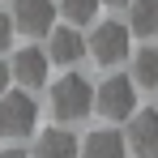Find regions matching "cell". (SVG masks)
Returning <instances> with one entry per match:
<instances>
[{
  "instance_id": "1",
  "label": "cell",
  "mask_w": 158,
  "mask_h": 158,
  "mask_svg": "<svg viewBox=\"0 0 158 158\" xmlns=\"http://www.w3.org/2000/svg\"><path fill=\"white\" fill-rule=\"evenodd\" d=\"M34 128H39V107H34V98H30L26 90H4V94H0V137H9V141L17 145V141L34 137Z\"/></svg>"
},
{
  "instance_id": "2",
  "label": "cell",
  "mask_w": 158,
  "mask_h": 158,
  "mask_svg": "<svg viewBox=\"0 0 158 158\" xmlns=\"http://www.w3.org/2000/svg\"><path fill=\"white\" fill-rule=\"evenodd\" d=\"M90 107H94V85L81 77V73H69V77H60L52 85V111H56V120L73 124V120H81Z\"/></svg>"
},
{
  "instance_id": "3",
  "label": "cell",
  "mask_w": 158,
  "mask_h": 158,
  "mask_svg": "<svg viewBox=\"0 0 158 158\" xmlns=\"http://www.w3.org/2000/svg\"><path fill=\"white\" fill-rule=\"evenodd\" d=\"M94 111L103 120H111V124L128 120L132 111H137V85H132V77H107L94 90Z\"/></svg>"
},
{
  "instance_id": "4",
  "label": "cell",
  "mask_w": 158,
  "mask_h": 158,
  "mask_svg": "<svg viewBox=\"0 0 158 158\" xmlns=\"http://www.w3.org/2000/svg\"><path fill=\"white\" fill-rule=\"evenodd\" d=\"M9 22H13V30H22V34H30V39H43V34H52L56 4L52 0H13Z\"/></svg>"
},
{
  "instance_id": "5",
  "label": "cell",
  "mask_w": 158,
  "mask_h": 158,
  "mask_svg": "<svg viewBox=\"0 0 158 158\" xmlns=\"http://www.w3.org/2000/svg\"><path fill=\"white\" fill-rule=\"evenodd\" d=\"M90 56L98 60V64H120L124 56H128V26H120V22H98L94 34H90Z\"/></svg>"
},
{
  "instance_id": "6",
  "label": "cell",
  "mask_w": 158,
  "mask_h": 158,
  "mask_svg": "<svg viewBox=\"0 0 158 158\" xmlns=\"http://www.w3.org/2000/svg\"><path fill=\"white\" fill-rule=\"evenodd\" d=\"M128 154L137 158H158V111H132L128 115V137H124Z\"/></svg>"
},
{
  "instance_id": "7",
  "label": "cell",
  "mask_w": 158,
  "mask_h": 158,
  "mask_svg": "<svg viewBox=\"0 0 158 158\" xmlns=\"http://www.w3.org/2000/svg\"><path fill=\"white\" fill-rule=\"evenodd\" d=\"M47 52L43 47H17V56L9 60V77L13 81H22L26 90H39L43 81H47Z\"/></svg>"
},
{
  "instance_id": "8",
  "label": "cell",
  "mask_w": 158,
  "mask_h": 158,
  "mask_svg": "<svg viewBox=\"0 0 158 158\" xmlns=\"http://www.w3.org/2000/svg\"><path fill=\"white\" fill-rule=\"evenodd\" d=\"M85 56V39H81L77 26H52V47H47V60L52 64H77Z\"/></svg>"
},
{
  "instance_id": "9",
  "label": "cell",
  "mask_w": 158,
  "mask_h": 158,
  "mask_svg": "<svg viewBox=\"0 0 158 158\" xmlns=\"http://www.w3.org/2000/svg\"><path fill=\"white\" fill-rule=\"evenodd\" d=\"M77 150H81V141L69 128H47L34 141V158H77Z\"/></svg>"
},
{
  "instance_id": "10",
  "label": "cell",
  "mask_w": 158,
  "mask_h": 158,
  "mask_svg": "<svg viewBox=\"0 0 158 158\" xmlns=\"http://www.w3.org/2000/svg\"><path fill=\"white\" fill-rule=\"evenodd\" d=\"M77 158H128V145L115 128H98L85 137V145L77 150Z\"/></svg>"
},
{
  "instance_id": "11",
  "label": "cell",
  "mask_w": 158,
  "mask_h": 158,
  "mask_svg": "<svg viewBox=\"0 0 158 158\" xmlns=\"http://www.w3.org/2000/svg\"><path fill=\"white\" fill-rule=\"evenodd\" d=\"M128 34L137 39L158 34V0H128Z\"/></svg>"
},
{
  "instance_id": "12",
  "label": "cell",
  "mask_w": 158,
  "mask_h": 158,
  "mask_svg": "<svg viewBox=\"0 0 158 158\" xmlns=\"http://www.w3.org/2000/svg\"><path fill=\"white\" fill-rule=\"evenodd\" d=\"M132 85H145V90L158 85V47H141L132 56Z\"/></svg>"
},
{
  "instance_id": "13",
  "label": "cell",
  "mask_w": 158,
  "mask_h": 158,
  "mask_svg": "<svg viewBox=\"0 0 158 158\" xmlns=\"http://www.w3.org/2000/svg\"><path fill=\"white\" fill-rule=\"evenodd\" d=\"M60 13H64L73 26H85V22H94L98 0H60Z\"/></svg>"
},
{
  "instance_id": "14",
  "label": "cell",
  "mask_w": 158,
  "mask_h": 158,
  "mask_svg": "<svg viewBox=\"0 0 158 158\" xmlns=\"http://www.w3.org/2000/svg\"><path fill=\"white\" fill-rule=\"evenodd\" d=\"M9 43H13V22H9V13L0 9V52H4Z\"/></svg>"
},
{
  "instance_id": "15",
  "label": "cell",
  "mask_w": 158,
  "mask_h": 158,
  "mask_svg": "<svg viewBox=\"0 0 158 158\" xmlns=\"http://www.w3.org/2000/svg\"><path fill=\"white\" fill-rule=\"evenodd\" d=\"M9 81H13V77H9V64H4V60H0V94H4V90H9Z\"/></svg>"
},
{
  "instance_id": "16",
  "label": "cell",
  "mask_w": 158,
  "mask_h": 158,
  "mask_svg": "<svg viewBox=\"0 0 158 158\" xmlns=\"http://www.w3.org/2000/svg\"><path fill=\"white\" fill-rule=\"evenodd\" d=\"M0 158H30L26 150H17V145H13V150H0Z\"/></svg>"
},
{
  "instance_id": "17",
  "label": "cell",
  "mask_w": 158,
  "mask_h": 158,
  "mask_svg": "<svg viewBox=\"0 0 158 158\" xmlns=\"http://www.w3.org/2000/svg\"><path fill=\"white\" fill-rule=\"evenodd\" d=\"M98 4H107V9H128V0H98Z\"/></svg>"
}]
</instances>
